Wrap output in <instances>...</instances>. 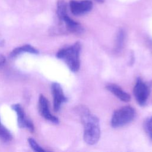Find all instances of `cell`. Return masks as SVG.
<instances>
[{
    "mask_svg": "<svg viewBox=\"0 0 152 152\" xmlns=\"http://www.w3.org/2000/svg\"><path fill=\"white\" fill-rule=\"evenodd\" d=\"M81 120L84 126V140L89 145L96 144L100 137V128L98 118L87 109H83Z\"/></svg>",
    "mask_w": 152,
    "mask_h": 152,
    "instance_id": "cell-1",
    "label": "cell"
},
{
    "mask_svg": "<svg viewBox=\"0 0 152 152\" xmlns=\"http://www.w3.org/2000/svg\"><path fill=\"white\" fill-rule=\"evenodd\" d=\"M81 48V43L77 42L69 46L61 49L57 52L56 57L63 60L71 71L77 72L80 66Z\"/></svg>",
    "mask_w": 152,
    "mask_h": 152,
    "instance_id": "cell-2",
    "label": "cell"
},
{
    "mask_svg": "<svg viewBox=\"0 0 152 152\" xmlns=\"http://www.w3.org/2000/svg\"><path fill=\"white\" fill-rule=\"evenodd\" d=\"M135 115V110L132 107L124 106L114 112L111 118V126L113 128L123 126L131 122L134 119Z\"/></svg>",
    "mask_w": 152,
    "mask_h": 152,
    "instance_id": "cell-3",
    "label": "cell"
},
{
    "mask_svg": "<svg viewBox=\"0 0 152 152\" xmlns=\"http://www.w3.org/2000/svg\"><path fill=\"white\" fill-rule=\"evenodd\" d=\"M150 93V86L144 83L141 78H138L134 87V94L140 106H144L146 104Z\"/></svg>",
    "mask_w": 152,
    "mask_h": 152,
    "instance_id": "cell-4",
    "label": "cell"
},
{
    "mask_svg": "<svg viewBox=\"0 0 152 152\" xmlns=\"http://www.w3.org/2000/svg\"><path fill=\"white\" fill-rule=\"evenodd\" d=\"M93 3L89 0L77 1L72 0L69 2V8L71 12L74 15H81L91 10Z\"/></svg>",
    "mask_w": 152,
    "mask_h": 152,
    "instance_id": "cell-5",
    "label": "cell"
},
{
    "mask_svg": "<svg viewBox=\"0 0 152 152\" xmlns=\"http://www.w3.org/2000/svg\"><path fill=\"white\" fill-rule=\"evenodd\" d=\"M51 90L53 97V109L55 112H58L60 110L62 104L67 101V98L65 97L61 86L57 83L52 84Z\"/></svg>",
    "mask_w": 152,
    "mask_h": 152,
    "instance_id": "cell-6",
    "label": "cell"
},
{
    "mask_svg": "<svg viewBox=\"0 0 152 152\" xmlns=\"http://www.w3.org/2000/svg\"><path fill=\"white\" fill-rule=\"evenodd\" d=\"M11 108L17 113L18 126L21 128H26L30 131L33 132L34 131L33 122L26 118L21 106L20 104H14L11 106Z\"/></svg>",
    "mask_w": 152,
    "mask_h": 152,
    "instance_id": "cell-7",
    "label": "cell"
},
{
    "mask_svg": "<svg viewBox=\"0 0 152 152\" xmlns=\"http://www.w3.org/2000/svg\"><path fill=\"white\" fill-rule=\"evenodd\" d=\"M39 110L41 115L46 120L55 124L59 123L58 118L51 114L49 108L48 101L43 94H40L39 98Z\"/></svg>",
    "mask_w": 152,
    "mask_h": 152,
    "instance_id": "cell-8",
    "label": "cell"
},
{
    "mask_svg": "<svg viewBox=\"0 0 152 152\" xmlns=\"http://www.w3.org/2000/svg\"><path fill=\"white\" fill-rule=\"evenodd\" d=\"M59 20L65 24L66 30L72 33L80 34L84 31V28L82 26L71 19L66 14H64L61 17L59 18Z\"/></svg>",
    "mask_w": 152,
    "mask_h": 152,
    "instance_id": "cell-9",
    "label": "cell"
},
{
    "mask_svg": "<svg viewBox=\"0 0 152 152\" xmlns=\"http://www.w3.org/2000/svg\"><path fill=\"white\" fill-rule=\"evenodd\" d=\"M106 88L119 100L125 102H127L130 100L129 94L124 91L119 86L115 84H109L106 86Z\"/></svg>",
    "mask_w": 152,
    "mask_h": 152,
    "instance_id": "cell-10",
    "label": "cell"
},
{
    "mask_svg": "<svg viewBox=\"0 0 152 152\" xmlns=\"http://www.w3.org/2000/svg\"><path fill=\"white\" fill-rule=\"evenodd\" d=\"M23 52H27L32 54H38L39 51L35 49L34 47L30 45H24L23 46L17 47L14 49L12 52H11L10 56L11 58H14L18 55L23 53Z\"/></svg>",
    "mask_w": 152,
    "mask_h": 152,
    "instance_id": "cell-11",
    "label": "cell"
},
{
    "mask_svg": "<svg viewBox=\"0 0 152 152\" xmlns=\"http://www.w3.org/2000/svg\"><path fill=\"white\" fill-rule=\"evenodd\" d=\"M125 32L124 29L121 28L118 31L116 38V43H115V52H120L124 45V41H125Z\"/></svg>",
    "mask_w": 152,
    "mask_h": 152,
    "instance_id": "cell-12",
    "label": "cell"
},
{
    "mask_svg": "<svg viewBox=\"0 0 152 152\" xmlns=\"http://www.w3.org/2000/svg\"><path fill=\"white\" fill-rule=\"evenodd\" d=\"M12 137L10 131L2 125L0 119V139L4 142L10 141Z\"/></svg>",
    "mask_w": 152,
    "mask_h": 152,
    "instance_id": "cell-13",
    "label": "cell"
},
{
    "mask_svg": "<svg viewBox=\"0 0 152 152\" xmlns=\"http://www.w3.org/2000/svg\"><path fill=\"white\" fill-rule=\"evenodd\" d=\"M144 129L149 138L152 141V116L145 120Z\"/></svg>",
    "mask_w": 152,
    "mask_h": 152,
    "instance_id": "cell-14",
    "label": "cell"
},
{
    "mask_svg": "<svg viewBox=\"0 0 152 152\" xmlns=\"http://www.w3.org/2000/svg\"><path fill=\"white\" fill-rule=\"evenodd\" d=\"M28 142L31 147V148L37 152H42V151H45V150L42 148L38 144L37 142L32 138H29L28 139Z\"/></svg>",
    "mask_w": 152,
    "mask_h": 152,
    "instance_id": "cell-15",
    "label": "cell"
},
{
    "mask_svg": "<svg viewBox=\"0 0 152 152\" xmlns=\"http://www.w3.org/2000/svg\"><path fill=\"white\" fill-rule=\"evenodd\" d=\"M5 60H6V59H5V56L3 55L0 53V66H2L5 63Z\"/></svg>",
    "mask_w": 152,
    "mask_h": 152,
    "instance_id": "cell-16",
    "label": "cell"
},
{
    "mask_svg": "<svg viewBox=\"0 0 152 152\" xmlns=\"http://www.w3.org/2000/svg\"><path fill=\"white\" fill-rule=\"evenodd\" d=\"M95 1L99 2V3H103L104 1V0H95Z\"/></svg>",
    "mask_w": 152,
    "mask_h": 152,
    "instance_id": "cell-17",
    "label": "cell"
}]
</instances>
